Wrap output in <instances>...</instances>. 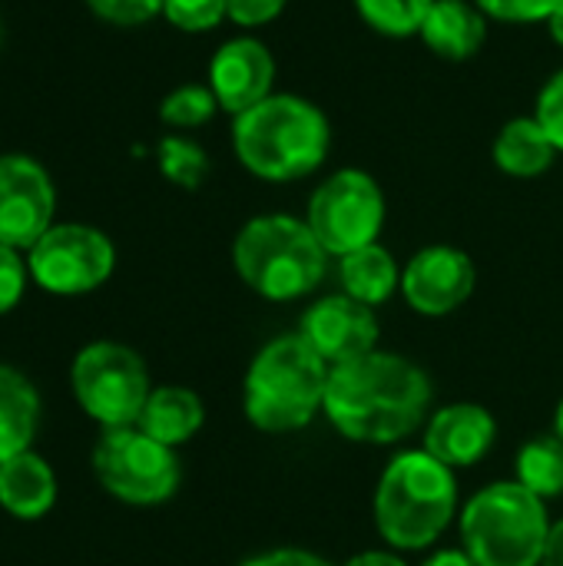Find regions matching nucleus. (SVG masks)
<instances>
[{
  "label": "nucleus",
  "mask_w": 563,
  "mask_h": 566,
  "mask_svg": "<svg viewBox=\"0 0 563 566\" xmlns=\"http://www.w3.org/2000/svg\"><path fill=\"white\" fill-rule=\"evenodd\" d=\"M431 401L428 375L392 352H372L332 368L325 391L329 421L362 444H395L421 428Z\"/></svg>",
  "instance_id": "f257e3e1"
},
{
  "label": "nucleus",
  "mask_w": 563,
  "mask_h": 566,
  "mask_svg": "<svg viewBox=\"0 0 563 566\" xmlns=\"http://www.w3.org/2000/svg\"><path fill=\"white\" fill-rule=\"evenodd\" d=\"M332 129L325 113L289 93H272L232 123V146L239 163L269 182H292L312 176L329 156Z\"/></svg>",
  "instance_id": "f03ea898"
},
{
  "label": "nucleus",
  "mask_w": 563,
  "mask_h": 566,
  "mask_svg": "<svg viewBox=\"0 0 563 566\" xmlns=\"http://www.w3.org/2000/svg\"><path fill=\"white\" fill-rule=\"evenodd\" d=\"M455 504V471L428 451H405L382 474L375 524L395 551H425L448 531Z\"/></svg>",
  "instance_id": "7ed1b4c3"
},
{
  "label": "nucleus",
  "mask_w": 563,
  "mask_h": 566,
  "mask_svg": "<svg viewBox=\"0 0 563 566\" xmlns=\"http://www.w3.org/2000/svg\"><path fill=\"white\" fill-rule=\"evenodd\" d=\"M332 368L302 335L269 342L246 375V415L259 431L285 434L305 428L325 408Z\"/></svg>",
  "instance_id": "20e7f679"
},
{
  "label": "nucleus",
  "mask_w": 563,
  "mask_h": 566,
  "mask_svg": "<svg viewBox=\"0 0 563 566\" xmlns=\"http://www.w3.org/2000/svg\"><path fill=\"white\" fill-rule=\"evenodd\" d=\"M325 259L329 252L309 222L292 216H256L232 245L239 279L269 302L309 295L325 275Z\"/></svg>",
  "instance_id": "39448f33"
},
{
  "label": "nucleus",
  "mask_w": 563,
  "mask_h": 566,
  "mask_svg": "<svg viewBox=\"0 0 563 566\" xmlns=\"http://www.w3.org/2000/svg\"><path fill=\"white\" fill-rule=\"evenodd\" d=\"M548 534L544 501L518 481L484 488L461 514L465 554L478 566H541Z\"/></svg>",
  "instance_id": "423d86ee"
},
{
  "label": "nucleus",
  "mask_w": 563,
  "mask_h": 566,
  "mask_svg": "<svg viewBox=\"0 0 563 566\" xmlns=\"http://www.w3.org/2000/svg\"><path fill=\"white\" fill-rule=\"evenodd\" d=\"M80 408L103 428H133L149 398V371L143 358L116 342L86 345L70 368Z\"/></svg>",
  "instance_id": "0eeeda50"
},
{
  "label": "nucleus",
  "mask_w": 563,
  "mask_h": 566,
  "mask_svg": "<svg viewBox=\"0 0 563 566\" xmlns=\"http://www.w3.org/2000/svg\"><path fill=\"white\" fill-rule=\"evenodd\" d=\"M93 474L106 494L123 504H163L179 488V461L173 448L133 428H106L93 448Z\"/></svg>",
  "instance_id": "6e6552de"
},
{
  "label": "nucleus",
  "mask_w": 563,
  "mask_h": 566,
  "mask_svg": "<svg viewBox=\"0 0 563 566\" xmlns=\"http://www.w3.org/2000/svg\"><path fill=\"white\" fill-rule=\"evenodd\" d=\"M309 229L329 255H348L378 239L385 222V196L362 169L329 176L309 199Z\"/></svg>",
  "instance_id": "1a4fd4ad"
},
{
  "label": "nucleus",
  "mask_w": 563,
  "mask_h": 566,
  "mask_svg": "<svg viewBox=\"0 0 563 566\" xmlns=\"http://www.w3.org/2000/svg\"><path fill=\"white\" fill-rule=\"evenodd\" d=\"M116 265L113 242L80 222L50 226L30 249H27V269L30 279L53 292V295H83L100 289Z\"/></svg>",
  "instance_id": "9d476101"
},
{
  "label": "nucleus",
  "mask_w": 563,
  "mask_h": 566,
  "mask_svg": "<svg viewBox=\"0 0 563 566\" xmlns=\"http://www.w3.org/2000/svg\"><path fill=\"white\" fill-rule=\"evenodd\" d=\"M56 192L50 172L23 156H0V245L30 249L53 226Z\"/></svg>",
  "instance_id": "9b49d317"
},
{
  "label": "nucleus",
  "mask_w": 563,
  "mask_h": 566,
  "mask_svg": "<svg viewBox=\"0 0 563 566\" xmlns=\"http://www.w3.org/2000/svg\"><path fill=\"white\" fill-rule=\"evenodd\" d=\"M299 335L315 348V355L329 368H342L375 352L378 318L372 305L352 295H329L305 312Z\"/></svg>",
  "instance_id": "f8f14e48"
},
{
  "label": "nucleus",
  "mask_w": 563,
  "mask_h": 566,
  "mask_svg": "<svg viewBox=\"0 0 563 566\" xmlns=\"http://www.w3.org/2000/svg\"><path fill=\"white\" fill-rule=\"evenodd\" d=\"M402 292L421 315H448L475 292V262L455 245L421 249L402 272Z\"/></svg>",
  "instance_id": "ddd939ff"
},
{
  "label": "nucleus",
  "mask_w": 563,
  "mask_h": 566,
  "mask_svg": "<svg viewBox=\"0 0 563 566\" xmlns=\"http://www.w3.org/2000/svg\"><path fill=\"white\" fill-rule=\"evenodd\" d=\"M275 60L269 46L256 36H236L222 43L209 63V90L219 106L232 116H242L256 103L272 96Z\"/></svg>",
  "instance_id": "4468645a"
},
{
  "label": "nucleus",
  "mask_w": 563,
  "mask_h": 566,
  "mask_svg": "<svg viewBox=\"0 0 563 566\" xmlns=\"http://www.w3.org/2000/svg\"><path fill=\"white\" fill-rule=\"evenodd\" d=\"M494 434H498V424H494L491 411L465 401V405L441 408L431 418L428 434H425V451L431 458H438L441 464H448L451 471L471 468L491 451Z\"/></svg>",
  "instance_id": "2eb2a0df"
},
{
  "label": "nucleus",
  "mask_w": 563,
  "mask_h": 566,
  "mask_svg": "<svg viewBox=\"0 0 563 566\" xmlns=\"http://www.w3.org/2000/svg\"><path fill=\"white\" fill-rule=\"evenodd\" d=\"M418 36L441 60L461 63V60H471L484 46L488 17L481 13L478 3H468V0H435Z\"/></svg>",
  "instance_id": "dca6fc26"
},
{
  "label": "nucleus",
  "mask_w": 563,
  "mask_h": 566,
  "mask_svg": "<svg viewBox=\"0 0 563 566\" xmlns=\"http://www.w3.org/2000/svg\"><path fill=\"white\" fill-rule=\"evenodd\" d=\"M56 504V478L53 468L33 454L23 451L0 464V507L17 521H40Z\"/></svg>",
  "instance_id": "f3484780"
},
{
  "label": "nucleus",
  "mask_w": 563,
  "mask_h": 566,
  "mask_svg": "<svg viewBox=\"0 0 563 566\" xmlns=\"http://www.w3.org/2000/svg\"><path fill=\"white\" fill-rule=\"evenodd\" d=\"M206 421V408L196 391L189 388H153L146 398V408L136 421V428L149 438H156L166 448L186 444Z\"/></svg>",
  "instance_id": "a211bd4d"
},
{
  "label": "nucleus",
  "mask_w": 563,
  "mask_h": 566,
  "mask_svg": "<svg viewBox=\"0 0 563 566\" xmlns=\"http://www.w3.org/2000/svg\"><path fill=\"white\" fill-rule=\"evenodd\" d=\"M40 424V395L10 365H0V464L30 451Z\"/></svg>",
  "instance_id": "6ab92c4d"
},
{
  "label": "nucleus",
  "mask_w": 563,
  "mask_h": 566,
  "mask_svg": "<svg viewBox=\"0 0 563 566\" xmlns=\"http://www.w3.org/2000/svg\"><path fill=\"white\" fill-rule=\"evenodd\" d=\"M557 156V146L544 133V126L534 116H518L501 126L494 139V163L501 172L518 179H534L551 169Z\"/></svg>",
  "instance_id": "aec40b11"
},
{
  "label": "nucleus",
  "mask_w": 563,
  "mask_h": 566,
  "mask_svg": "<svg viewBox=\"0 0 563 566\" xmlns=\"http://www.w3.org/2000/svg\"><path fill=\"white\" fill-rule=\"evenodd\" d=\"M342 285H345V295L375 308L395 295V289L402 285V275H398L392 252L372 242L365 249L342 255Z\"/></svg>",
  "instance_id": "412c9836"
},
{
  "label": "nucleus",
  "mask_w": 563,
  "mask_h": 566,
  "mask_svg": "<svg viewBox=\"0 0 563 566\" xmlns=\"http://www.w3.org/2000/svg\"><path fill=\"white\" fill-rule=\"evenodd\" d=\"M518 484H524L541 501L563 494V441L557 434L538 438L518 454Z\"/></svg>",
  "instance_id": "4be33fe9"
},
{
  "label": "nucleus",
  "mask_w": 563,
  "mask_h": 566,
  "mask_svg": "<svg viewBox=\"0 0 563 566\" xmlns=\"http://www.w3.org/2000/svg\"><path fill=\"white\" fill-rule=\"evenodd\" d=\"M435 0H355L362 20L385 36H415Z\"/></svg>",
  "instance_id": "5701e85b"
},
{
  "label": "nucleus",
  "mask_w": 563,
  "mask_h": 566,
  "mask_svg": "<svg viewBox=\"0 0 563 566\" xmlns=\"http://www.w3.org/2000/svg\"><path fill=\"white\" fill-rule=\"evenodd\" d=\"M159 169L173 186L183 189H196L206 172H209V159L202 153V146H196L192 139L183 136H166L159 143Z\"/></svg>",
  "instance_id": "b1692460"
},
{
  "label": "nucleus",
  "mask_w": 563,
  "mask_h": 566,
  "mask_svg": "<svg viewBox=\"0 0 563 566\" xmlns=\"http://www.w3.org/2000/svg\"><path fill=\"white\" fill-rule=\"evenodd\" d=\"M219 99L209 86H199V83H186L179 90H173L163 106H159V116L166 126H176V129H192V126H202L212 119Z\"/></svg>",
  "instance_id": "393cba45"
},
{
  "label": "nucleus",
  "mask_w": 563,
  "mask_h": 566,
  "mask_svg": "<svg viewBox=\"0 0 563 566\" xmlns=\"http://www.w3.org/2000/svg\"><path fill=\"white\" fill-rule=\"evenodd\" d=\"M163 17L186 33H206L226 17V0H163Z\"/></svg>",
  "instance_id": "a878e982"
},
{
  "label": "nucleus",
  "mask_w": 563,
  "mask_h": 566,
  "mask_svg": "<svg viewBox=\"0 0 563 566\" xmlns=\"http://www.w3.org/2000/svg\"><path fill=\"white\" fill-rule=\"evenodd\" d=\"M484 17L501 23H548L563 0H475Z\"/></svg>",
  "instance_id": "bb28decb"
},
{
  "label": "nucleus",
  "mask_w": 563,
  "mask_h": 566,
  "mask_svg": "<svg viewBox=\"0 0 563 566\" xmlns=\"http://www.w3.org/2000/svg\"><path fill=\"white\" fill-rule=\"evenodd\" d=\"M86 7L116 27H136L163 13V0H86Z\"/></svg>",
  "instance_id": "cd10ccee"
},
{
  "label": "nucleus",
  "mask_w": 563,
  "mask_h": 566,
  "mask_svg": "<svg viewBox=\"0 0 563 566\" xmlns=\"http://www.w3.org/2000/svg\"><path fill=\"white\" fill-rule=\"evenodd\" d=\"M534 119L544 126V133L551 136V143L557 146V153H563V70H557L541 96H538V109H534Z\"/></svg>",
  "instance_id": "c85d7f7f"
},
{
  "label": "nucleus",
  "mask_w": 563,
  "mask_h": 566,
  "mask_svg": "<svg viewBox=\"0 0 563 566\" xmlns=\"http://www.w3.org/2000/svg\"><path fill=\"white\" fill-rule=\"evenodd\" d=\"M27 262L20 259V249L0 245V315H7L10 308L20 305L23 289H27Z\"/></svg>",
  "instance_id": "c756f323"
},
{
  "label": "nucleus",
  "mask_w": 563,
  "mask_h": 566,
  "mask_svg": "<svg viewBox=\"0 0 563 566\" xmlns=\"http://www.w3.org/2000/svg\"><path fill=\"white\" fill-rule=\"evenodd\" d=\"M289 0H226V17L239 27H265L272 23Z\"/></svg>",
  "instance_id": "7c9ffc66"
},
{
  "label": "nucleus",
  "mask_w": 563,
  "mask_h": 566,
  "mask_svg": "<svg viewBox=\"0 0 563 566\" xmlns=\"http://www.w3.org/2000/svg\"><path fill=\"white\" fill-rule=\"evenodd\" d=\"M242 566H332L329 560L309 554V551H272V554H259Z\"/></svg>",
  "instance_id": "2f4dec72"
},
{
  "label": "nucleus",
  "mask_w": 563,
  "mask_h": 566,
  "mask_svg": "<svg viewBox=\"0 0 563 566\" xmlns=\"http://www.w3.org/2000/svg\"><path fill=\"white\" fill-rule=\"evenodd\" d=\"M541 566H563V521L551 527L548 534V547H544V560Z\"/></svg>",
  "instance_id": "473e14b6"
},
{
  "label": "nucleus",
  "mask_w": 563,
  "mask_h": 566,
  "mask_svg": "<svg viewBox=\"0 0 563 566\" xmlns=\"http://www.w3.org/2000/svg\"><path fill=\"white\" fill-rule=\"evenodd\" d=\"M345 566H408L402 557L395 554H382V551H368V554H358L352 557Z\"/></svg>",
  "instance_id": "72a5a7b5"
},
{
  "label": "nucleus",
  "mask_w": 563,
  "mask_h": 566,
  "mask_svg": "<svg viewBox=\"0 0 563 566\" xmlns=\"http://www.w3.org/2000/svg\"><path fill=\"white\" fill-rule=\"evenodd\" d=\"M425 566H478L468 554H461V551H441V554H435L431 560Z\"/></svg>",
  "instance_id": "f704fd0d"
},
{
  "label": "nucleus",
  "mask_w": 563,
  "mask_h": 566,
  "mask_svg": "<svg viewBox=\"0 0 563 566\" xmlns=\"http://www.w3.org/2000/svg\"><path fill=\"white\" fill-rule=\"evenodd\" d=\"M548 30H551V36H554V43L563 50V3L554 10V17L548 20Z\"/></svg>",
  "instance_id": "c9c22d12"
},
{
  "label": "nucleus",
  "mask_w": 563,
  "mask_h": 566,
  "mask_svg": "<svg viewBox=\"0 0 563 566\" xmlns=\"http://www.w3.org/2000/svg\"><path fill=\"white\" fill-rule=\"evenodd\" d=\"M554 434L563 441V401H561V408H557V431H554Z\"/></svg>",
  "instance_id": "e433bc0d"
},
{
  "label": "nucleus",
  "mask_w": 563,
  "mask_h": 566,
  "mask_svg": "<svg viewBox=\"0 0 563 566\" xmlns=\"http://www.w3.org/2000/svg\"><path fill=\"white\" fill-rule=\"evenodd\" d=\"M0 36H3V30H0Z\"/></svg>",
  "instance_id": "4c0bfd02"
}]
</instances>
